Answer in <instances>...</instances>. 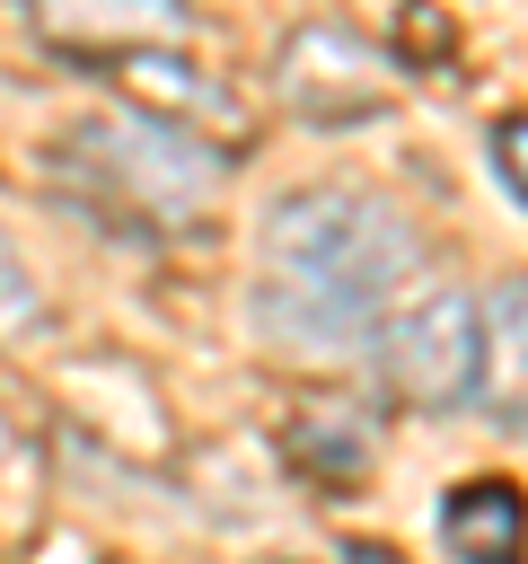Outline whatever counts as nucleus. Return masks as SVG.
<instances>
[{
	"label": "nucleus",
	"instance_id": "obj_9",
	"mask_svg": "<svg viewBox=\"0 0 528 564\" xmlns=\"http://www.w3.org/2000/svg\"><path fill=\"white\" fill-rule=\"evenodd\" d=\"M484 370H502V388L528 405V282H510L484 317Z\"/></svg>",
	"mask_w": 528,
	"mask_h": 564
},
{
	"label": "nucleus",
	"instance_id": "obj_5",
	"mask_svg": "<svg viewBox=\"0 0 528 564\" xmlns=\"http://www.w3.org/2000/svg\"><path fill=\"white\" fill-rule=\"evenodd\" d=\"M246 326H255L273 352H290V361H352V352H370L378 308H352V300H334V291H308V282L264 273V282L246 291Z\"/></svg>",
	"mask_w": 528,
	"mask_h": 564
},
{
	"label": "nucleus",
	"instance_id": "obj_11",
	"mask_svg": "<svg viewBox=\"0 0 528 564\" xmlns=\"http://www.w3.org/2000/svg\"><path fill=\"white\" fill-rule=\"evenodd\" d=\"M493 159H502V176H510V194H528V115H510V123L493 132Z\"/></svg>",
	"mask_w": 528,
	"mask_h": 564
},
{
	"label": "nucleus",
	"instance_id": "obj_3",
	"mask_svg": "<svg viewBox=\"0 0 528 564\" xmlns=\"http://www.w3.org/2000/svg\"><path fill=\"white\" fill-rule=\"evenodd\" d=\"M370 352L405 405H466L484 388V308L466 291H414L387 326H370Z\"/></svg>",
	"mask_w": 528,
	"mask_h": 564
},
{
	"label": "nucleus",
	"instance_id": "obj_4",
	"mask_svg": "<svg viewBox=\"0 0 528 564\" xmlns=\"http://www.w3.org/2000/svg\"><path fill=\"white\" fill-rule=\"evenodd\" d=\"M282 97L308 123H361L387 106V53H370L352 26H299L282 44Z\"/></svg>",
	"mask_w": 528,
	"mask_h": 564
},
{
	"label": "nucleus",
	"instance_id": "obj_7",
	"mask_svg": "<svg viewBox=\"0 0 528 564\" xmlns=\"http://www.w3.org/2000/svg\"><path fill=\"white\" fill-rule=\"evenodd\" d=\"M440 538H449L458 564H519V546H528V502H519V485H502V476L458 485L449 511H440Z\"/></svg>",
	"mask_w": 528,
	"mask_h": 564
},
{
	"label": "nucleus",
	"instance_id": "obj_13",
	"mask_svg": "<svg viewBox=\"0 0 528 564\" xmlns=\"http://www.w3.org/2000/svg\"><path fill=\"white\" fill-rule=\"evenodd\" d=\"M0 449H9V423H0Z\"/></svg>",
	"mask_w": 528,
	"mask_h": 564
},
{
	"label": "nucleus",
	"instance_id": "obj_6",
	"mask_svg": "<svg viewBox=\"0 0 528 564\" xmlns=\"http://www.w3.org/2000/svg\"><path fill=\"white\" fill-rule=\"evenodd\" d=\"M114 88L132 106H150L158 123H220L229 115V97L185 53H167V44H114Z\"/></svg>",
	"mask_w": 528,
	"mask_h": 564
},
{
	"label": "nucleus",
	"instance_id": "obj_2",
	"mask_svg": "<svg viewBox=\"0 0 528 564\" xmlns=\"http://www.w3.org/2000/svg\"><path fill=\"white\" fill-rule=\"evenodd\" d=\"M70 150L97 167V185L114 194V203H132V212H167V220H185V212H202L211 194H220V150L202 141V132H185V123H88V132H70Z\"/></svg>",
	"mask_w": 528,
	"mask_h": 564
},
{
	"label": "nucleus",
	"instance_id": "obj_10",
	"mask_svg": "<svg viewBox=\"0 0 528 564\" xmlns=\"http://www.w3.org/2000/svg\"><path fill=\"white\" fill-rule=\"evenodd\" d=\"M35 273H26V256L0 238V335H18V326H35Z\"/></svg>",
	"mask_w": 528,
	"mask_h": 564
},
{
	"label": "nucleus",
	"instance_id": "obj_12",
	"mask_svg": "<svg viewBox=\"0 0 528 564\" xmlns=\"http://www.w3.org/2000/svg\"><path fill=\"white\" fill-rule=\"evenodd\" d=\"M405 26H414V44H422V53H440V44H449V35H440V18H431V9H422V0H414V9H405Z\"/></svg>",
	"mask_w": 528,
	"mask_h": 564
},
{
	"label": "nucleus",
	"instance_id": "obj_1",
	"mask_svg": "<svg viewBox=\"0 0 528 564\" xmlns=\"http://www.w3.org/2000/svg\"><path fill=\"white\" fill-rule=\"evenodd\" d=\"M414 264H422V238L361 185H308L264 212V273L334 291L352 308H378Z\"/></svg>",
	"mask_w": 528,
	"mask_h": 564
},
{
	"label": "nucleus",
	"instance_id": "obj_8",
	"mask_svg": "<svg viewBox=\"0 0 528 564\" xmlns=\"http://www.w3.org/2000/svg\"><path fill=\"white\" fill-rule=\"evenodd\" d=\"M53 35H79V44H158L176 35V9L167 0H35Z\"/></svg>",
	"mask_w": 528,
	"mask_h": 564
}]
</instances>
